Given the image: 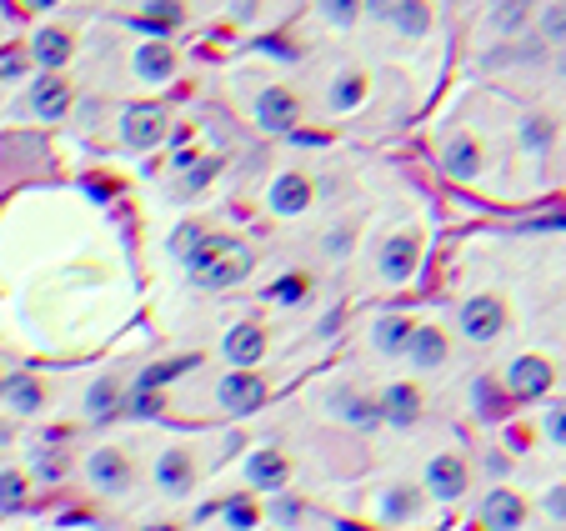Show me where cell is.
<instances>
[{
    "mask_svg": "<svg viewBox=\"0 0 566 531\" xmlns=\"http://www.w3.org/2000/svg\"><path fill=\"white\" fill-rule=\"evenodd\" d=\"M181 266L191 271V281H196L201 291H231V286H241V281L256 271V251H251L246 241H236V236L206 231V241H201Z\"/></svg>",
    "mask_w": 566,
    "mask_h": 531,
    "instance_id": "cell-1",
    "label": "cell"
},
{
    "mask_svg": "<svg viewBox=\"0 0 566 531\" xmlns=\"http://www.w3.org/2000/svg\"><path fill=\"white\" fill-rule=\"evenodd\" d=\"M216 401H221V411H231V416H251V411H261V401H266V381H261V371H256V366H231V371L216 381Z\"/></svg>",
    "mask_w": 566,
    "mask_h": 531,
    "instance_id": "cell-2",
    "label": "cell"
},
{
    "mask_svg": "<svg viewBox=\"0 0 566 531\" xmlns=\"http://www.w3.org/2000/svg\"><path fill=\"white\" fill-rule=\"evenodd\" d=\"M86 481H91L101 496H126L131 481H136V466H131V456H126L121 446H96V451L86 456Z\"/></svg>",
    "mask_w": 566,
    "mask_h": 531,
    "instance_id": "cell-3",
    "label": "cell"
},
{
    "mask_svg": "<svg viewBox=\"0 0 566 531\" xmlns=\"http://www.w3.org/2000/svg\"><path fill=\"white\" fill-rule=\"evenodd\" d=\"M456 326H461V336H466V341H496V336L506 331V301H501V296H491V291H481V296L461 301Z\"/></svg>",
    "mask_w": 566,
    "mask_h": 531,
    "instance_id": "cell-4",
    "label": "cell"
},
{
    "mask_svg": "<svg viewBox=\"0 0 566 531\" xmlns=\"http://www.w3.org/2000/svg\"><path fill=\"white\" fill-rule=\"evenodd\" d=\"M416 266H421V236H416V231H396V236H386V246L376 251V271H381L386 286H406V281L416 276Z\"/></svg>",
    "mask_w": 566,
    "mask_h": 531,
    "instance_id": "cell-5",
    "label": "cell"
},
{
    "mask_svg": "<svg viewBox=\"0 0 566 531\" xmlns=\"http://www.w3.org/2000/svg\"><path fill=\"white\" fill-rule=\"evenodd\" d=\"M326 406H331L336 421H346V426H356V431L386 426V421H381V396H371V391H361V386H351V381H341V386L326 396Z\"/></svg>",
    "mask_w": 566,
    "mask_h": 531,
    "instance_id": "cell-6",
    "label": "cell"
},
{
    "mask_svg": "<svg viewBox=\"0 0 566 531\" xmlns=\"http://www.w3.org/2000/svg\"><path fill=\"white\" fill-rule=\"evenodd\" d=\"M166 106H156V101H136V106H126V116H121V141L131 146V151H151V146H161L166 141Z\"/></svg>",
    "mask_w": 566,
    "mask_h": 531,
    "instance_id": "cell-7",
    "label": "cell"
},
{
    "mask_svg": "<svg viewBox=\"0 0 566 531\" xmlns=\"http://www.w3.org/2000/svg\"><path fill=\"white\" fill-rule=\"evenodd\" d=\"M251 116H256L261 131H296L301 126V96L291 86H266L251 101Z\"/></svg>",
    "mask_w": 566,
    "mask_h": 531,
    "instance_id": "cell-8",
    "label": "cell"
},
{
    "mask_svg": "<svg viewBox=\"0 0 566 531\" xmlns=\"http://www.w3.org/2000/svg\"><path fill=\"white\" fill-rule=\"evenodd\" d=\"M466 486H471V466H466L461 451H441V456L426 461V491L436 501H461Z\"/></svg>",
    "mask_w": 566,
    "mask_h": 531,
    "instance_id": "cell-9",
    "label": "cell"
},
{
    "mask_svg": "<svg viewBox=\"0 0 566 531\" xmlns=\"http://www.w3.org/2000/svg\"><path fill=\"white\" fill-rule=\"evenodd\" d=\"M531 521V501L511 486H491L486 501H481V526L486 531H521Z\"/></svg>",
    "mask_w": 566,
    "mask_h": 531,
    "instance_id": "cell-10",
    "label": "cell"
},
{
    "mask_svg": "<svg viewBox=\"0 0 566 531\" xmlns=\"http://www.w3.org/2000/svg\"><path fill=\"white\" fill-rule=\"evenodd\" d=\"M241 471H246V486H251V491H286V481H291V456L276 451V446H256Z\"/></svg>",
    "mask_w": 566,
    "mask_h": 531,
    "instance_id": "cell-11",
    "label": "cell"
},
{
    "mask_svg": "<svg viewBox=\"0 0 566 531\" xmlns=\"http://www.w3.org/2000/svg\"><path fill=\"white\" fill-rule=\"evenodd\" d=\"M551 381H556V371H551L546 356H516L511 371H506V391H511L516 401H536V396H546Z\"/></svg>",
    "mask_w": 566,
    "mask_h": 531,
    "instance_id": "cell-12",
    "label": "cell"
},
{
    "mask_svg": "<svg viewBox=\"0 0 566 531\" xmlns=\"http://www.w3.org/2000/svg\"><path fill=\"white\" fill-rule=\"evenodd\" d=\"M156 486L166 491V496H191L196 491V456L186 451V446H166L161 456H156Z\"/></svg>",
    "mask_w": 566,
    "mask_h": 531,
    "instance_id": "cell-13",
    "label": "cell"
},
{
    "mask_svg": "<svg viewBox=\"0 0 566 531\" xmlns=\"http://www.w3.org/2000/svg\"><path fill=\"white\" fill-rule=\"evenodd\" d=\"M266 201H271L276 216H306L311 201H316V186H311V176H301V171H281V176L271 181Z\"/></svg>",
    "mask_w": 566,
    "mask_h": 531,
    "instance_id": "cell-14",
    "label": "cell"
},
{
    "mask_svg": "<svg viewBox=\"0 0 566 531\" xmlns=\"http://www.w3.org/2000/svg\"><path fill=\"white\" fill-rule=\"evenodd\" d=\"M421 386L416 381H391L386 391H381V421L386 426H396V431H411L416 421H421Z\"/></svg>",
    "mask_w": 566,
    "mask_h": 531,
    "instance_id": "cell-15",
    "label": "cell"
},
{
    "mask_svg": "<svg viewBox=\"0 0 566 531\" xmlns=\"http://www.w3.org/2000/svg\"><path fill=\"white\" fill-rule=\"evenodd\" d=\"M441 166H446V176H456V181H476V176L486 171V146H481L476 136L456 131V136L446 141V151H441Z\"/></svg>",
    "mask_w": 566,
    "mask_h": 531,
    "instance_id": "cell-16",
    "label": "cell"
},
{
    "mask_svg": "<svg viewBox=\"0 0 566 531\" xmlns=\"http://www.w3.org/2000/svg\"><path fill=\"white\" fill-rule=\"evenodd\" d=\"M416 516H421V491H416L411 481H391V486L376 491V521L406 526V521H416Z\"/></svg>",
    "mask_w": 566,
    "mask_h": 531,
    "instance_id": "cell-17",
    "label": "cell"
},
{
    "mask_svg": "<svg viewBox=\"0 0 566 531\" xmlns=\"http://www.w3.org/2000/svg\"><path fill=\"white\" fill-rule=\"evenodd\" d=\"M71 101H76V96H71V86H66L56 71H46V76L31 86V116H36V121H66V116H71Z\"/></svg>",
    "mask_w": 566,
    "mask_h": 531,
    "instance_id": "cell-18",
    "label": "cell"
},
{
    "mask_svg": "<svg viewBox=\"0 0 566 531\" xmlns=\"http://www.w3.org/2000/svg\"><path fill=\"white\" fill-rule=\"evenodd\" d=\"M221 356L231 366H261V356H266V326H256V321L231 326L226 341H221Z\"/></svg>",
    "mask_w": 566,
    "mask_h": 531,
    "instance_id": "cell-19",
    "label": "cell"
},
{
    "mask_svg": "<svg viewBox=\"0 0 566 531\" xmlns=\"http://www.w3.org/2000/svg\"><path fill=\"white\" fill-rule=\"evenodd\" d=\"M176 51L166 46V41H146V46H136V61H131V71L146 81V86H166V81H176Z\"/></svg>",
    "mask_w": 566,
    "mask_h": 531,
    "instance_id": "cell-20",
    "label": "cell"
},
{
    "mask_svg": "<svg viewBox=\"0 0 566 531\" xmlns=\"http://www.w3.org/2000/svg\"><path fill=\"white\" fill-rule=\"evenodd\" d=\"M446 356H451L446 331H436V326H416V331H411V341H406V361H411L416 371H441Z\"/></svg>",
    "mask_w": 566,
    "mask_h": 531,
    "instance_id": "cell-21",
    "label": "cell"
},
{
    "mask_svg": "<svg viewBox=\"0 0 566 531\" xmlns=\"http://www.w3.org/2000/svg\"><path fill=\"white\" fill-rule=\"evenodd\" d=\"M71 51H76V41H71L66 26H41V31L31 36V61H36L41 71H61V66L71 61Z\"/></svg>",
    "mask_w": 566,
    "mask_h": 531,
    "instance_id": "cell-22",
    "label": "cell"
},
{
    "mask_svg": "<svg viewBox=\"0 0 566 531\" xmlns=\"http://www.w3.org/2000/svg\"><path fill=\"white\" fill-rule=\"evenodd\" d=\"M186 21V6H181V0H146V11L131 21L141 36H151V41H166L176 26Z\"/></svg>",
    "mask_w": 566,
    "mask_h": 531,
    "instance_id": "cell-23",
    "label": "cell"
},
{
    "mask_svg": "<svg viewBox=\"0 0 566 531\" xmlns=\"http://www.w3.org/2000/svg\"><path fill=\"white\" fill-rule=\"evenodd\" d=\"M121 406H126L121 381L101 376V381H91V386H86V416H91V421H116V416H121Z\"/></svg>",
    "mask_w": 566,
    "mask_h": 531,
    "instance_id": "cell-24",
    "label": "cell"
},
{
    "mask_svg": "<svg viewBox=\"0 0 566 531\" xmlns=\"http://www.w3.org/2000/svg\"><path fill=\"white\" fill-rule=\"evenodd\" d=\"M411 321L406 316H381L376 326H371V346H376V356H406V341H411Z\"/></svg>",
    "mask_w": 566,
    "mask_h": 531,
    "instance_id": "cell-25",
    "label": "cell"
},
{
    "mask_svg": "<svg viewBox=\"0 0 566 531\" xmlns=\"http://www.w3.org/2000/svg\"><path fill=\"white\" fill-rule=\"evenodd\" d=\"M371 96V81H366V71H341L336 81H331V111H361V101Z\"/></svg>",
    "mask_w": 566,
    "mask_h": 531,
    "instance_id": "cell-26",
    "label": "cell"
},
{
    "mask_svg": "<svg viewBox=\"0 0 566 531\" xmlns=\"http://www.w3.org/2000/svg\"><path fill=\"white\" fill-rule=\"evenodd\" d=\"M6 406L16 416H36L46 406V386L36 376H6Z\"/></svg>",
    "mask_w": 566,
    "mask_h": 531,
    "instance_id": "cell-27",
    "label": "cell"
},
{
    "mask_svg": "<svg viewBox=\"0 0 566 531\" xmlns=\"http://www.w3.org/2000/svg\"><path fill=\"white\" fill-rule=\"evenodd\" d=\"M386 21H391L401 36H426V31H431V6H426V0H396Z\"/></svg>",
    "mask_w": 566,
    "mask_h": 531,
    "instance_id": "cell-28",
    "label": "cell"
},
{
    "mask_svg": "<svg viewBox=\"0 0 566 531\" xmlns=\"http://www.w3.org/2000/svg\"><path fill=\"white\" fill-rule=\"evenodd\" d=\"M261 516H266V506H261L256 496H226V501H221V521H226L231 531H256Z\"/></svg>",
    "mask_w": 566,
    "mask_h": 531,
    "instance_id": "cell-29",
    "label": "cell"
},
{
    "mask_svg": "<svg viewBox=\"0 0 566 531\" xmlns=\"http://www.w3.org/2000/svg\"><path fill=\"white\" fill-rule=\"evenodd\" d=\"M531 11H536V0H496V6H491V26L501 36H521L526 21H531Z\"/></svg>",
    "mask_w": 566,
    "mask_h": 531,
    "instance_id": "cell-30",
    "label": "cell"
},
{
    "mask_svg": "<svg viewBox=\"0 0 566 531\" xmlns=\"http://www.w3.org/2000/svg\"><path fill=\"white\" fill-rule=\"evenodd\" d=\"M26 496H31V476L26 471H16V466H6L0 471V511H21L26 506Z\"/></svg>",
    "mask_w": 566,
    "mask_h": 531,
    "instance_id": "cell-31",
    "label": "cell"
},
{
    "mask_svg": "<svg viewBox=\"0 0 566 531\" xmlns=\"http://www.w3.org/2000/svg\"><path fill=\"white\" fill-rule=\"evenodd\" d=\"M191 366H196V356H176V361H151V366H146V371L136 376V386H156V391H161V386H171L176 376H186Z\"/></svg>",
    "mask_w": 566,
    "mask_h": 531,
    "instance_id": "cell-32",
    "label": "cell"
},
{
    "mask_svg": "<svg viewBox=\"0 0 566 531\" xmlns=\"http://www.w3.org/2000/svg\"><path fill=\"white\" fill-rule=\"evenodd\" d=\"M31 476H36V481H46V486H56V481H66V476H71V461H66L61 451L41 446V451H31Z\"/></svg>",
    "mask_w": 566,
    "mask_h": 531,
    "instance_id": "cell-33",
    "label": "cell"
},
{
    "mask_svg": "<svg viewBox=\"0 0 566 531\" xmlns=\"http://www.w3.org/2000/svg\"><path fill=\"white\" fill-rule=\"evenodd\" d=\"M276 306H301L306 296H311V276H301V271H286L281 281H271V291H266Z\"/></svg>",
    "mask_w": 566,
    "mask_h": 531,
    "instance_id": "cell-34",
    "label": "cell"
},
{
    "mask_svg": "<svg viewBox=\"0 0 566 531\" xmlns=\"http://www.w3.org/2000/svg\"><path fill=\"white\" fill-rule=\"evenodd\" d=\"M161 406H166V401H161V391H156V386H131L121 411H126V416H136V421H156V416H161Z\"/></svg>",
    "mask_w": 566,
    "mask_h": 531,
    "instance_id": "cell-35",
    "label": "cell"
},
{
    "mask_svg": "<svg viewBox=\"0 0 566 531\" xmlns=\"http://www.w3.org/2000/svg\"><path fill=\"white\" fill-rule=\"evenodd\" d=\"M216 171H221V161H216V156H206V161H196V166H186V181H181V196H196V191H206Z\"/></svg>",
    "mask_w": 566,
    "mask_h": 531,
    "instance_id": "cell-36",
    "label": "cell"
},
{
    "mask_svg": "<svg viewBox=\"0 0 566 531\" xmlns=\"http://www.w3.org/2000/svg\"><path fill=\"white\" fill-rule=\"evenodd\" d=\"M356 16H361V0H321V21L331 26H356Z\"/></svg>",
    "mask_w": 566,
    "mask_h": 531,
    "instance_id": "cell-37",
    "label": "cell"
},
{
    "mask_svg": "<svg viewBox=\"0 0 566 531\" xmlns=\"http://www.w3.org/2000/svg\"><path fill=\"white\" fill-rule=\"evenodd\" d=\"M521 146H526V151H546V146H551V121H546V116L521 121Z\"/></svg>",
    "mask_w": 566,
    "mask_h": 531,
    "instance_id": "cell-38",
    "label": "cell"
},
{
    "mask_svg": "<svg viewBox=\"0 0 566 531\" xmlns=\"http://www.w3.org/2000/svg\"><path fill=\"white\" fill-rule=\"evenodd\" d=\"M201 241H206V226H196V221H186V226H181V231L171 236V256H176V261H186V256H191V251H196Z\"/></svg>",
    "mask_w": 566,
    "mask_h": 531,
    "instance_id": "cell-39",
    "label": "cell"
},
{
    "mask_svg": "<svg viewBox=\"0 0 566 531\" xmlns=\"http://www.w3.org/2000/svg\"><path fill=\"white\" fill-rule=\"evenodd\" d=\"M471 391H476V406H481V416H491V421H496V416H501V406H506V401H501V391H496L486 376H481Z\"/></svg>",
    "mask_w": 566,
    "mask_h": 531,
    "instance_id": "cell-40",
    "label": "cell"
},
{
    "mask_svg": "<svg viewBox=\"0 0 566 531\" xmlns=\"http://www.w3.org/2000/svg\"><path fill=\"white\" fill-rule=\"evenodd\" d=\"M541 41H566V6H561V0L541 16Z\"/></svg>",
    "mask_w": 566,
    "mask_h": 531,
    "instance_id": "cell-41",
    "label": "cell"
},
{
    "mask_svg": "<svg viewBox=\"0 0 566 531\" xmlns=\"http://www.w3.org/2000/svg\"><path fill=\"white\" fill-rule=\"evenodd\" d=\"M266 511H271V516H276L281 526H296V521H301V501H296V496H276V501H271Z\"/></svg>",
    "mask_w": 566,
    "mask_h": 531,
    "instance_id": "cell-42",
    "label": "cell"
},
{
    "mask_svg": "<svg viewBox=\"0 0 566 531\" xmlns=\"http://www.w3.org/2000/svg\"><path fill=\"white\" fill-rule=\"evenodd\" d=\"M546 436H551L556 446H566V406H556V411H546Z\"/></svg>",
    "mask_w": 566,
    "mask_h": 531,
    "instance_id": "cell-43",
    "label": "cell"
},
{
    "mask_svg": "<svg viewBox=\"0 0 566 531\" xmlns=\"http://www.w3.org/2000/svg\"><path fill=\"white\" fill-rule=\"evenodd\" d=\"M546 516L566 521V486H551V491H546Z\"/></svg>",
    "mask_w": 566,
    "mask_h": 531,
    "instance_id": "cell-44",
    "label": "cell"
},
{
    "mask_svg": "<svg viewBox=\"0 0 566 531\" xmlns=\"http://www.w3.org/2000/svg\"><path fill=\"white\" fill-rule=\"evenodd\" d=\"M361 6H366V11L376 16V21H386V16H391V6H396V0H361Z\"/></svg>",
    "mask_w": 566,
    "mask_h": 531,
    "instance_id": "cell-45",
    "label": "cell"
},
{
    "mask_svg": "<svg viewBox=\"0 0 566 531\" xmlns=\"http://www.w3.org/2000/svg\"><path fill=\"white\" fill-rule=\"evenodd\" d=\"M346 246H351V231H341V236L331 231V236H326V251H346Z\"/></svg>",
    "mask_w": 566,
    "mask_h": 531,
    "instance_id": "cell-46",
    "label": "cell"
},
{
    "mask_svg": "<svg viewBox=\"0 0 566 531\" xmlns=\"http://www.w3.org/2000/svg\"><path fill=\"white\" fill-rule=\"evenodd\" d=\"M231 11H236V16H251V11H256V0H231Z\"/></svg>",
    "mask_w": 566,
    "mask_h": 531,
    "instance_id": "cell-47",
    "label": "cell"
},
{
    "mask_svg": "<svg viewBox=\"0 0 566 531\" xmlns=\"http://www.w3.org/2000/svg\"><path fill=\"white\" fill-rule=\"evenodd\" d=\"M31 11H51V6H61V0H26Z\"/></svg>",
    "mask_w": 566,
    "mask_h": 531,
    "instance_id": "cell-48",
    "label": "cell"
},
{
    "mask_svg": "<svg viewBox=\"0 0 566 531\" xmlns=\"http://www.w3.org/2000/svg\"><path fill=\"white\" fill-rule=\"evenodd\" d=\"M336 531H361V526L356 521H336Z\"/></svg>",
    "mask_w": 566,
    "mask_h": 531,
    "instance_id": "cell-49",
    "label": "cell"
},
{
    "mask_svg": "<svg viewBox=\"0 0 566 531\" xmlns=\"http://www.w3.org/2000/svg\"><path fill=\"white\" fill-rule=\"evenodd\" d=\"M0 401H6V376H0Z\"/></svg>",
    "mask_w": 566,
    "mask_h": 531,
    "instance_id": "cell-50",
    "label": "cell"
},
{
    "mask_svg": "<svg viewBox=\"0 0 566 531\" xmlns=\"http://www.w3.org/2000/svg\"><path fill=\"white\" fill-rule=\"evenodd\" d=\"M6 436H11V426H0V441H6Z\"/></svg>",
    "mask_w": 566,
    "mask_h": 531,
    "instance_id": "cell-51",
    "label": "cell"
},
{
    "mask_svg": "<svg viewBox=\"0 0 566 531\" xmlns=\"http://www.w3.org/2000/svg\"><path fill=\"white\" fill-rule=\"evenodd\" d=\"M561 71H566V61H561Z\"/></svg>",
    "mask_w": 566,
    "mask_h": 531,
    "instance_id": "cell-52",
    "label": "cell"
},
{
    "mask_svg": "<svg viewBox=\"0 0 566 531\" xmlns=\"http://www.w3.org/2000/svg\"><path fill=\"white\" fill-rule=\"evenodd\" d=\"M561 6H566V0H561Z\"/></svg>",
    "mask_w": 566,
    "mask_h": 531,
    "instance_id": "cell-53",
    "label": "cell"
}]
</instances>
